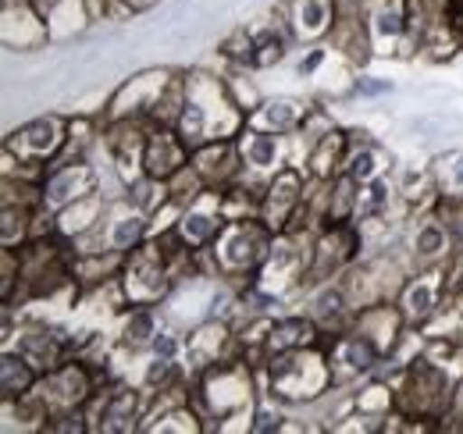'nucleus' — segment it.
Instances as JSON below:
<instances>
[{
    "label": "nucleus",
    "mask_w": 463,
    "mask_h": 434,
    "mask_svg": "<svg viewBox=\"0 0 463 434\" xmlns=\"http://www.w3.org/2000/svg\"><path fill=\"white\" fill-rule=\"evenodd\" d=\"M382 157H378V150L374 146H349L346 154V175H353L360 185H367V182H374L378 175H382Z\"/></svg>",
    "instance_id": "obj_25"
},
{
    "label": "nucleus",
    "mask_w": 463,
    "mask_h": 434,
    "mask_svg": "<svg viewBox=\"0 0 463 434\" xmlns=\"http://www.w3.org/2000/svg\"><path fill=\"white\" fill-rule=\"evenodd\" d=\"M339 22V0H289V33L296 40H321Z\"/></svg>",
    "instance_id": "obj_15"
},
{
    "label": "nucleus",
    "mask_w": 463,
    "mask_h": 434,
    "mask_svg": "<svg viewBox=\"0 0 463 434\" xmlns=\"http://www.w3.org/2000/svg\"><path fill=\"white\" fill-rule=\"evenodd\" d=\"M325 349H328V360H332L335 384H339V381H349V378H360V374H371V371L378 367V360L385 356L382 345H378L371 335H364L360 327L339 331Z\"/></svg>",
    "instance_id": "obj_5"
},
{
    "label": "nucleus",
    "mask_w": 463,
    "mask_h": 434,
    "mask_svg": "<svg viewBox=\"0 0 463 434\" xmlns=\"http://www.w3.org/2000/svg\"><path fill=\"white\" fill-rule=\"evenodd\" d=\"M40 384V371L18 353V349H4V360H0V392H4V402H22L25 395H33V388Z\"/></svg>",
    "instance_id": "obj_17"
},
{
    "label": "nucleus",
    "mask_w": 463,
    "mask_h": 434,
    "mask_svg": "<svg viewBox=\"0 0 463 434\" xmlns=\"http://www.w3.org/2000/svg\"><path fill=\"white\" fill-rule=\"evenodd\" d=\"M268 374H271V395L282 402H310V399L325 395L328 388H335L328 349H317V345L271 356Z\"/></svg>",
    "instance_id": "obj_1"
},
{
    "label": "nucleus",
    "mask_w": 463,
    "mask_h": 434,
    "mask_svg": "<svg viewBox=\"0 0 463 434\" xmlns=\"http://www.w3.org/2000/svg\"><path fill=\"white\" fill-rule=\"evenodd\" d=\"M321 61H325V51H310V57H307V61L299 64V75H310V71H314V68H317Z\"/></svg>",
    "instance_id": "obj_31"
},
{
    "label": "nucleus",
    "mask_w": 463,
    "mask_h": 434,
    "mask_svg": "<svg viewBox=\"0 0 463 434\" xmlns=\"http://www.w3.org/2000/svg\"><path fill=\"white\" fill-rule=\"evenodd\" d=\"M449 242H453V231H449L439 217H431V221H424V224L417 228V235H413V257L431 264V260H439V257L449 253Z\"/></svg>",
    "instance_id": "obj_20"
},
{
    "label": "nucleus",
    "mask_w": 463,
    "mask_h": 434,
    "mask_svg": "<svg viewBox=\"0 0 463 434\" xmlns=\"http://www.w3.org/2000/svg\"><path fill=\"white\" fill-rule=\"evenodd\" d=\"M250 431H282V417L279 413H271V410H260L257 413V424H250Z\"/></svg>",
    "instance_id": "obj_28"
},
{
    "label": "nucleus",
    "mask_w": 463,
    "mask_h": 434,
    "mask_svg": "<svg viewBox=\"0 0 463 434\" xmlns=\"http://www.w3.org/2000/svg\"><path fill=\"white\" fill-rule=\"evenodd\" d=\"M299 207H303V178L296 167H282L275 178H268V185L260 193V221L275 235L289 231Z\"/></svg>",
    "instance_id": "obj_6"
},
{
    "label": "nucleus",
    "mask_w": 463,
    "mask_h": 434,
    "mask_svg": "<svg viewBox=\"0 0 463 434\" xmlns=\"http://www.w3.org/2000/svg\"><path fill=\"white\" fill-rule=\"evenodd\" d=\"M150 349H154V356H168V360H175L178 342H175L172 335H161V331H157V338H154V345H150Z\"/></svg>",
    "instance_id": "obj_29"
},
{
    "label": "nucleus",
    "mask_w": 463,
    "mask_h": 434,
    "mask_svg": "<svg viewBox=\"0 0 463 434\" xmlns=\"http://www.w3.org/2000/svg\"><path fill=\"white\" fill-rule=\"evenodd\" d=\"M286 47H289V36L279 33L275 25H264L260 33H253V64L250 68H271L286 57Z\"/></svg>",
    "instance_id": "obj_22"
},
{
    "label": "nucleus",
    "mask_w": 463,
    "mask_h": 434,
    "mask_svg": "<svg viewBox=\"0 0 463 434\" xmlns=\"http://www.w3.org/2000/svg\"><path fill=\"white\" fill-rule=\"evenodd\" d=\"M97 193V175L86 164H54L51 175H43V211L68 207L82 196Z\"/></svg>",
    "instance_id": "obj_10"
},
{
    "label": "nucleus",
    "mask_w": 463,
    "mask_h": 434,
    "mask_svg": "<svg viewBox=\"0 0 463 434\" xmlns=\"http://www.w3.org/2000/svg\"><path fill=\"white\" fill-rule=\"evenodd\" d=\"M435 217L453 231V239H463V193H442Z\"/></svg>",
    "instance_id": "obj_26"
},
{
    "label": "nucleus",
    "mask_w": 463,
    "mask_h": 434,
    "mask_svg": "<svg viewBox=\"0 0 463 434\" xmlns=\"http://www.w3.org/2000/svg\"><path fill=\"white\" fill-rule=\"evenodd\" d=\"M307 108L292 104V100H271V104H260V110L253 114V125H260L264 132H275V136H289L303 125Z\"/></svg>",
    "instance_id": "obj_18"
},
{
    "label": "nucleus",
    "mask_w": 463,
    "mask_h": 434,
    "mask_svg": "<svg viewBox=\"0 0 463 434\" xmlns=\"http://www.w3.org/2000/svg\"><path fill=\"white\" fill-rule=\"evenodd\" d=\"M356 90H360V93H367V97H374V93H389L392 86H389V82H371V79H356Z\"/></svg>",
    "instance_id": "obj_30"
},
{
    "label": "nucleus",
    "mask_w": 463,
    "mask_h": 434,
    "mask_svg": "<svg viewBox=\"0 0 463 434\" xmlns=\"http://www.w3.org/2000/svg\"><path fill=\"white\" fill-rule=\"evenodd\" d=\"M239 154H242V167H250L253 175L275 178L286 167V150H282V136L275 132H257V128H242L239 132Z\"/></svg>",
    "instance_id": "obj_14"
},
{
    "label": "nucleus",
    "mask_w": 463,
    "mask_h": 434,
    "mask_svg": "<svg viewBox=\"0 0 463 434\" xmlns=\"http://www.w3.org/2000/svg\"><path fill=\"white\" fill-rule=\"evenodd\" d=\"M346 154H349V143L343 132H325L314 146H310V171L317 175V178H328L339 164H346Z\"/></svg>",
    "instance_id": "obj_19"
},
{
    "label": "nucleus",
    "mask_w": 463,
    "mask_h": 434,
    "mask_svg": "<svg viewBox=\"0 0 463 434\" xmlns=\"http://www.w3.org/2000/svg\"><path fill=\"white\" fill-rule=\"evenodd\" d=\"M396 406L410 420H442L453 410V384L449 371L435 360H413L406 367L403 384L396 392Z\"/></svg>",
    "instance_id": "obj_3"
},
{
    "label": "nucleus",
    "mask_w": 463,
    "mask_h": 434,
    "mask_svg": "<svg viewBox=\"0 0 463 434\" xmlns=\"http://www.w3.org/2000/svg\"><path fill=\"white\" fill-rule=\"evenodd\" d=\"M146 214L143 211H136L132 203H125V207H111L108 211V224L100 221L97 228H93V235L100 239V250L104 253H132L136 246H143V239H146Z\"/></svg>",
    "instance_id": "obj_11"
},
{
    "label": "nucleus",
    "mask_w": 463,
    "mask_h": 434,
    "mask_svg": "<svg viewBox=\"0 0 463 434\" xmlns=\"http://www.w3.org/2000/svg\"><path fill=\"white\" fill-rule=\"evenodd\" d=\"M271 228L260 217H229L218 231V239L211 242L214 253V268L222 274H257L264 268L268 253H271Z\"/></svg>",
    "instance_id": "obj_2"
},
{
    "label": "nucleus",
    "mask_w": 463,
    "mask_h": 434,
    "mask_svg": "<svg viewBox=\"0 0 463 434\" xmlns=\"http://www.w3.org/2000/svg\"><path fill=\"white\" fill-rule=\"evenodd\" d=\"M307 345H317V321L314 317H282V321H271L268 342H264V363L271 356H279V353L307 349Z\"/></svg>",
    "instance_id": "obj_16"
},
{
    "label": "nucleus",
    "mask_w": 463,
    "mask_h": 434,
    "mask_svg": "<svg viewBox=\"0 0 463 434\" xmlns=\"http://www.w3.org/2000/svg\"><path fill=\"white\" fill-rule=\"evenodd\" d=\"M346 310H349V296L343 285H325V288L314 296V321H317V327L339 325Z\"/></svg>",
    "instance_id": "obj_21"
},
{
    "label": "nucleus",
    "mask_w": 463,
    "mask_h": 434,
    "mask_svg": "<svg viewBox=\"0 0 463 434\" xmlns=\"http://www.w3.org/2000/svg\"><path fill=\"white\" fill-rule=\"evenodd\" d=\"M449 175H453V185L463 193V154H457V164L449 167Z\"/></svg>",
    "instance_id": "obj_32"
},
{
    "label": "nucleus",
    "mask_w": 463,
    "mask_h": 434,
    "mask_svg": "<svg viewBox=\"0 0 463 434\" xmlns=\"http://www.w3.org/2000/svg\"><path fill=\"white\" fill-rule=\"evenodd\" d=\"M222 189H203L193 203H185V211L182 217L175 221V231L182 235V242L196 253V250H203V246H211L214 239H218V231H222V224L229 221V217H222Z\"/></svg>",
    "instance_id": "obj_7"
},
{
    "label": "nucleus",
    "mask_w": 463,
    "mask_h": 434,
    "mask_svg": "<svg viewBox=\"0 0 463 434\" xmlns=\"http://www.w3.org/2000/svg\"><path fill=\"white\" fill-rule=\"evenodd\" d=\"M121 4H125L128 11H146V7H154L157 0H121Z\"/></svg>",
    "instance_id": "obj_33"
},
{
    "label": "nucleus",
    "mask_w": 463,
    "mask_h": 434,
    "mask_svg": "<svg viewBox=\"0 0 463 434\" xmlns=\"http://www.w3.org/2000/svg\"><path fill=\"white\" fill-rule=\"evenodd\" d=\"M193 161V150L185 146V139L178 136L175 125H157L150 136H146V146H143V175H154L161 182H172L182 167H189Z\"/></svg>",
    "instance_id": "obj_9"
},
{
    "label": "nucleus",
    "mask_w": 463,
    "mask_h": 434,
    "mask_svg": "<svg viewBox=\"0 0 463 434\" xmlns=\"http://www.w3.org/2000/svg\"><path fill=\"white\" fill-rule=\"evenodd\" d=\"M64 143H68V125H64L61 118H36V121L22 125V128L7 139V150L18 154L22 164H40V167H47L43 161H54Z\"/></svg>",
    "instance_id": "obj_8"
},
{
    "label": "nucleus",
    "mask_w": 463,
    "mask_h": 434,
    "mask_svg": "<svg viewBox=\"0 0 463 434\" xmlns=\"http://www.w3.org/2000/svg\"><path fill=\"white\" fill-rule=\"evenodd\" d=\"M86 417L100 420L104 431H132L139 417V392L132 388H104L86 402Z\"/></svg>",
    "instance_id": "obj_12"
},
{
    "label": "nucleus",
    "mask_w": 463,
    "mask_h": 434,
    "mask_svg": "<svg viewBox=\"0 0 463 434\" xmlns=\"http://www.w3.org/2000/svg\"><path fill=\"white\" fill-rule=\"evenodd\" d=\"M36 399L40 406L47 410V420L68 413V410H86V402L97 395V378H93V367L82 363V360H61L58 367L43 371L40 384H36Z\"/></svg>",
    "instance_id": "obj_4"
},
{
    "label": "nucleus",
    "mask_w": 463,
    "mask_h": 434,
    "mask_svg": "<svg viewBox=\"0 0 463 434\" xmlns=\"http://www.w3.org/2000/svg\"><path fill=\"white\" fill-rule=\"evenodd\" d=\"M222 54L235 61V64H242V68H250L253 64V33H246V29H235L229 40L222 43Z\"/></svg>",
    "instance_id": "obj_27"
},
{
    "label": "nucleus",
    "mask_w": 463,
    "mask_h": 434,
    "mask_svg": "<svg viewBox=\"0 0 463 434\" xmlns=\"http://www.w3.org/2000/svg\"><path fill=\"white\" fill-rule=\"evenodd\" d=\"M389 182L378 175L374 182L360 185V200H356V221H378L389 207Z\"/></svg>",
    "instance_id": "obj_24"
},
{
    "label": "nucleus",
    "mask_w": 463,
    "mask_h": 434,
    "mask_svg": "<svg viewBox=\"0 0 463 434\" xmlns=\"http://www.w3.org/2000/svg\"><path fill=\"white\" fill-rule=\"evenodd\" d=\"M154 338H157V314L150 307H136L121 327V342L128 349H143V345H154Z\"/></svg>",
    "instance_id": "obj_23"
},
{
    "label": "nucleus",
    "mask_w": 463,
    "mask_h": 434,
    "mask_svg": "<svg viewBox=\"0 0 463 434\" xmlns=\"http://www.w3.org/2000/svg\"><path fill=\"white\" fill-rule=\"evenodd\" d=\"M442 274H413L400 292V314L406 325H428L442 310Z\"/></svg>",
    "instance_id": "obj_13"
}]
</instances>
